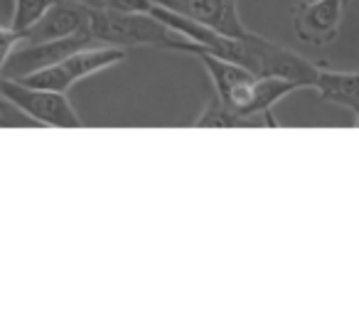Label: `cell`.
<instances>
[{
  "instance_id": "cell-1",
  "label": "cell",
  "mask_w": 359,
  "mask_h": 310,
  "mask_svg": "<svg viewBox=\"0 0 359 310\" xmlns=\"http://www.w3.org/2000/svg\"><path fill=\"white\" fill-rule=\"evenodd\" d=\"M195 52V50H192ZM190 52V55H192ZM215 57H222L226 62L244 67V69L254 72L256 76L266 79V76H278V79L298 81L303 89H313L315 79H318L320 65H313L298 52L288 50V47L271 42L266 37L249 32L246 37H226L222 35L212 50H205Z\"/></svg>"
},
{
  "instance_id": "cell-2",
  "label": "cell",
  "mask_w": 359,
  "mask_h": 310,
  "mask_svg": "<svg viewBox=\"0 0 359 310\" xmlns=\"http://www.w3.org/2000/svg\"><path fill=\"white\" fill-rule=\"evenodd\" d=\"M89 30L96 42L111 47H163V50H177L182 35L172 32L158 22L148 13H118L111 8L91 11Z\"/></svg>"
},
{
  "instance_id": "cell-3",
  "label": "cell",
  "mask_w": 359,
  "mask_h": 310,
  "mask_svg": "<svg viewBox=\"0 0 359 310\" xmlns=\"http://www.w3.org/2000/svg\"><path fill=\"white\" fill-rule=\"evenodd\" d=\"M0 96L11 101L18 111H22V116L42 126H57V128H79L81 126V119L67 101V94H60V91L35 89L11 76H0Z\"/></svg>"
},
{
  "instance_id": "cell-4",
  "label": "cell",
  "mask_w": 359,
  "mask_h": 310,
  "mask_svg": "<svg viewBox=\"0 0 359 310\" xmlns=\"http://www.w3.org/2000/svg\"><path fill=\"white\" fill-rule=\"evenodd\" d=\"M192 55L202 62V67L210 74L215 91L226 106H229L234 114H239L241 119L254 121L256 126H266L264 119H256L251 114V104H254V91H256V81L261 76H256L254 72L244 69V67L234 65V62H226L222 57H215L205 50H195Z\"/></svg>"
},
{
  "instance_id": "cell-5",
  "label": "cell",
  "mask_w": 359,
  "mask_h": 310,
  "mask_svg": "<svg viewBox=\"0 0 359 310\" xmlns=\"http://www.w3.org/2000/svg\"><path fill=\"white\" fill-rule=\"evenodd\" d=\"M89 47H96V37L91 35V30L76 32V35L62 37V40L35 42V45L22 42V45H18L15 50H13V55L8 57L3 76L18 79V76L32 74V72L45 69V67L60 65V62L69 60L76 52L89 50Z\"/></svg>"
},
{
  "instance_id": "cell-6",
  "label": "cell",
  "mask_w": 359,
  "mask_h": 310,
  "mask_svg": "<svg viewBox=\"0 0 359 310\" xmlns=\"http://www.w3.org/2000/svg\"><path fill=\"white\" fill-rule=\"evenodd\" d=\"M342 18V0H305L293 8V30L298 40L323 47L339 35Z\"/></svg>"
},
{
  "instance_id": "cell-7",
  "label": "cell",
  "mask_w": 359,
  "mask_h": 310,
  "mask_svg": "<svg viewBox=\"0 0 359 310\" xmlns=\"http://www.w3.org/2000/svg\"><path fill=\"white\" fill-rule=\"evenodd\" d=\"M155 3L180 15L192 18L226 37H246L251 32L241 22L239 0H155Z\"/></svg>"
},
{
  "instance_id": "cell-8",
  "label": "cell",
  "mask_w": 359,
  "mask_h": 310,
  "mask_svg": "<svg viewBox=\"0 0 359 310\" xmlns=\"http://www.w3.org/2000/svg\"><path fill=\"white\" fill-rule=\"evenodd\" d=\"M89 20H91V8L72 3V0H55L50 11L40 18V22H35L22 35V42L35 45V42L62 40V37L89 30Z\"/></svg>"
},
{
  "instance_id": "cell-9",
  "label": "cell",
  "mask_w": 359,
  "mask_h": 310,
  "mask_svg": "<svg viewBox=\"0 0 359 310\" xmlns=\"http://www.w3.org/2000/svg\"><path fill=\"white\" fill-rule=\"evenodd\" d=\"M313 89L318 91L323 101L352 111L354 126L359 128V72H334L327 67H320Z\"/></svg>"
},
{
  "instance_id": "cell-10",
  "label": "cell",
  "mask_w": 359,
  "mask_h": 310,
  "mask_svg": "<svg viewBox=\"0 0 359 310\" xmlns=\"http://www.w3.org/2000/svg\"><path fill=\"white\" fill-rule=\"evenodd\" d=\"M126 60V50L123 47H89V50H81L76 55H72L69 60H65V69L69 72V76L74 81H81L86 76L96 74V72H104L109 67L118 65V62Z\"/></svg>"
},
{
  "instance_id": "cell-11",
  "label": "cell",
  "mask_w": 359,
  "mask_h": 310,
  "mask_svg": "<svg viewBox=\"0 0 359 310\" xmlns=\"http://www.w3.org/2000/svg\"><path fill=\"white\" fill-rule=\"evenodd\" d=\"M254 121L241 119L239 114H234L217 94L207 101L205 111L195 121V128H254Z\"/></svg>"
},
{
  "instance_id": "cell-12",
  "label": "cell",
  "mask_w": 359,
  "mask_h": 310,
  "mask_svg": "<svg viewBox=\"0 0 359 310\" xmlns=\"http://www.w3.org/2000/svg\"><path fill=\"white\" fill-rule=\"evenodd\" d=\"M18 81L27 86H35V89H47V91H60V94H67V91L74 86V79L69 76V72L65 69V65H52L45 67V69H37L32 74L18 76Z\"/></svg>"
},
{
  "instance_id": "cell-13",
  "label": "cell",
  "mask_w": 359,
  "mask_h": 310,
  "mask_svg": "<svg viewBox=\"0 0 359 310\" xmlns=\"http://www.w3.org/2000/svg\"><path fill=\"white\" fill-rule=\"evenodd\" d=\"M52 3H55V0H15L11 25L8 27L15 30L18 35H25L35 22H40V18L50 11Z\"/></svg>"
},
{
  "instance_id": "cell-14",
  "label": "cell",
  "mask_w": 359,
  "mask_h": 310,
  "mask_svg": "<svg viewBox=\"0 0 359 310\" xmlns=\"http://www.w3.org/2000/svg\"><path fill=\"white\" fill-rule=\"evenodd\" d=\"M18 45H22V35H18L11 27L0 25V76H3V69H6L8 57L13 55V50H15Z\"/></svg>"
},
{
  "instance_id": "cell-15",
  "label": "cell",
  "mask_w": 359,
  "mask_h": 310,
  "mask_svg": "<svg viewBox=\"0 0 359 310\" xmlns=\"http://www.w3.org/2000/svg\"><path fill=\"white\" fill-rule=\"evenodd\" d=\"M20 114L22 111H18L11 101L0 96V121H20Z\"/></svg>"
},
{
  "instance_id": "cell-16",
  "label": "cell",
  "mask_w": 359,
  "mask_h": 310,
  "mask_svg": "<svg viewBox=\"0 0 359 310\" xmlns=\"http://www.w3.org/2000/svg\"><path fill=\"white\" fill-rule=\"evenodd\" d=\"M72 3H79V6H86V8H91V11L106 8V0H72Z\"/></svg>"
},
{
  "instance_id": "cell-17",
  "label": "cell",
  "mask_w": 359,
  "mask_h": 310,
  "mask_svg": "<svg viewBox=\"0 0 359 310\" xmlns=\"http://www.w3.org/2000/svg\"><path fill=\"white\" fill-rule=\"evenodd\" d=\"M342 6H344V11H347V6H349V0H342Z\"/></svg>"
}]
</instances>
